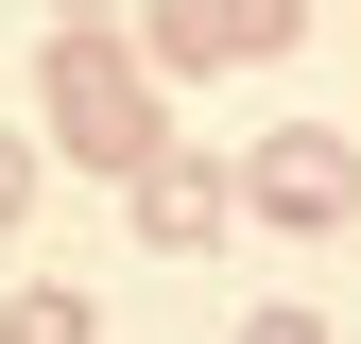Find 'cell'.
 <instances>
[{
    "label": "cell",
    "mask_w": 361,
    "mask_h": 344,
    "mask_svg": "<svg viewBox=\"0 0 361 344\" xmlns=\"http://www.w3.org/2000/svg\"><path fill=\"white\" fill-rule=\"evenodd\" d=\"M52 155H86V172H138V155H172V86L121 52L104 18H69V35H52Z\"/></svg>",
    "instance_id": "cell-1"
},
{
    "label": "cell",
    "mask_w": 361,
    "mask_h": 344,
    "mask_svg": "<svg viewBox=\"0 0 361 344\" xmlns=\"http://www.w3.org/2000/svg\"><path fill=\"white\" fill-rule=\"evenodd\" d=\"M224 207H241V224H293V241H327L344 207H361V138H327V121H276L258 155H224Z\"/></svg>",
    "instance_id": "cell-2"
},
{
    "label": "cell",
    "mask_w": 361,
    "mask_h": 344,
    "mask_svg": "<svg viewBox=\"0 0 361 344\" xmlns=\"http://www.w3.org/2000/svg\"><path fill=\"white\" fill-rule=\"evenodd\" d=\"M293 18H310V0H138V35H121V52H138L155 86H172V69H241V52L276 69Z\"/></svg>",
    "instance_id": "cell-3"
},
{
    "label": "cell",
    "mask_w": 361,
    "mask_h": 344,
    "mask_svg": "<svg viewBox=\"0 0 361 344\" xmlns=\"http://www.w3.org/2000/svg\"><path fill=\"white\" fill-rule=\"evenodd\" d=\"M121 190H138V241H155V258H207V241H241V207H224V155H138Z\"/></svg>",
    "instance_id": "cell-4"
},
{
    "label": "cell",
    "mask_w": 361,
    "mask_h": 344,
    "mask_svg": "<svg viewBox=\"0 0 361 344\" xmlns=\"http://www.w3.org/2000/svg\"><path fill=\"white\" fill-rule=\"evenodd\" d=\"M0 344H86V293L52 276V293H18V310H0Z\"/></svg>",
    "instance_id": "cell-5"
},
{
    "label": "cell",
    "mask_w": 361,
    "mask_h": 344,
    "mask_svg": "<svg viewBox=\"0 0 361 344\" xmlns=\"http://www.w3.org/2000/svg\"><path fill=\"white\" fill-rule=\"evenodd\" d=\"M241 344H327V310H241Z\"/></svg>",
    "instance_id": "cell-6"
},
{
    "label": "cell",
    "mask_w": 361,
    "mask_h": 344,
    "mask_svg": "<svg viewBox=\"0 0 361 344\" xmlns=\"http://www.w3.org/2000/svg\"><path fill=\"white\" fill-rule=\"evenodd\" d=\"M18 207H35V138H0V224H18Z\"/></svg>",
    "instance_id": "cell-7"
},
{
    "label": "cell",
    "mask_w": 361,
    "mask_h": 344,
    "mask_svg": "<svg viewBox=\"0 0 361 344\" xmlns=\"http://www.w3.org/2000/svg\"><path fill=\"white\" fill-rule=\"evenodd\" d=\"M69 18H104V0H69Z\"/></svg>",
    "instance_id": "cell-8"
}]
</instances>
